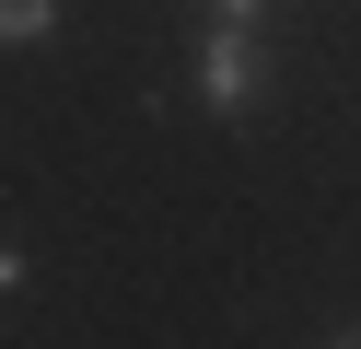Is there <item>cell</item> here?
Returning <instances> with one entry per match:
<instances>
[{"label": "cell", "instance_id": "cell-1", "mask_svg": "<svg viewBox=\"0 0 361 349\" xmlns=\"http://www.w3.org/2000/svg\"><path fill=\"white\" fill-rule=\"evenodd\" d=\"M257 93H268L257 23H221V12H210V35H198V105H210V116H245Z\"/></svg>", "mask_w": 361, "mask_h": 349}, {"label": "cell", "instance_id": "cell-2", "mask_svg": "<svg viewBox=\"0 0 361 349\" xmlns=\"http://www.w3.org/2000/svg\"><path fill=\"white\" fill-rule=\"evenodd\" d=\"M59 23V0H0V47H35Z\"/></svg>", "mask_w": 361, "mask_h": 349}, {"label": "cell", "instance_id": "cell-3", "mask_svg": "<svg viewBox=\"0 0 361 349\" xmlns=\"http://www.w3.org/2000/svg\"><path fill=\"white\" fill-rule=\"evenodd\" d=\"M210 12H221V23H257V12H268V0H210Z\"/></svg>", "mask_w": 361, "mask_h": 349}]
</instances>
